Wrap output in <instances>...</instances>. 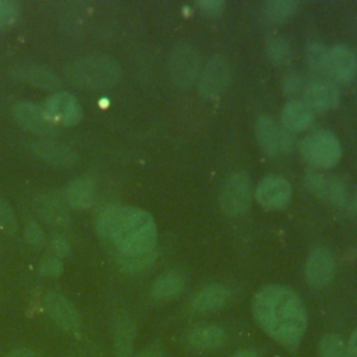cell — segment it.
I'll use <instances>...</instances> for the list:
<instances>
[{"label": "cell", "instance_id": "36", "mask_svg": "<svg viewBox=\"0 0 357 357\" xmlns=\"http://www.w3.org/2000/svg\"><path fill=\"white\" fill-rule=\"evenodd\" d=\"M49 247H50V251L53 252V255L57 258L68 255L70 250H71L68 240L63 236H53L49 241Z\"/></svg>", "mask_w": 357, "mask_h": 357}, {"label": "cell", "instance_id": "24", "mask_svg": "<svg viewBox=\"0 0 357 357\" xmlns=\"http://www.w3.org/2000/svg\"><path fill=\"white\" fill-rule=\"evenodd\" d=\"M184 289V278L180 273L170 272L159 276L151 289L155 300H170L177 297Z\"/></svg>", "mask_w": 357, "mask_h": 357}, {"label": "cell", "instance_id": "33", "mask_svg": "<svg viewBox=\"0 0 357 357\" xmlns=\"http://www.w3.org/2000/svg\"><path fill=\"white\" fill-rule=\"evenodd\" d=\"M20 8L15 1L0 0V28L13 24L18 17Z\"/></svg>", "mask_w": 357, "mask_h": 357}, {"label": "cell", "instance_id": "37", "mask_svg": "<svg viewBox=\"0 0 357 357\" xmlns=\"http://www.w3.org/2000/svg\"><path fill=\"white\" fill-rule=\"evenodd\" d=\"M197 6L202 14L218 15L223 11L225 1H222V0H201V1H198Z\"/></svg>", "mask_w": 357, "mask_h": 357}, {"label": "cell", "instance_id": "3", "mask_svg": "<svg viewBox=\"0 0 357 357\" xmlns=\"http://www.w3.org/2000/svg\"><path fill=\"white\" fill-rule=\"evenodd\" d=\"M66 77L75 86L85 89H106L121 78L119 63L109 56L91 54L73 60L66 66Z\"/></svg>", "mask_w": 357, "mask_h": 357}, {"label": "cell", "instance_id": "16", "mask_svg": "<svg viewBox=\"0 0 357 357\" xmlns=\"http://www.w3.org/2000/svg\"><path fill=\"white\" fill-rule=\"evenodd\" d=\"M43 305H45V310L47 311V314L60 326H63L64 329H67L73 333H79L81 321H79L77 310L70 303V300H67L64 296H61L56 291H50L45 296Z\"/></svg>", "mask_w": 357, "mask_h": 357}, {"label": "cell", "instance_id": "8", "mask_svg": "<svg viewBox=\"0 0 357 357\" xmlns=\"http://www.w3.org/2000/svg\"><path fill=\"white\" fill-rule=\"evenodd\" d=\"M255 135L259 146L272 158L287 153L293 148L290 131L280 127L271 116H261L255 123Z\"/></svg>", "mask_w": 357, "mask_h": 357}, {"label": "cell", "instance_id": "1", "mask_svg": "<svg viewBox=\"0 0 357 357\" xmlns=\"http://www.w3.org/2000/svg\"><path fill=\"white\" fill-rule=\"evenodd\" d=\"M252 311L261 328L287 347H297L307 328V311L301 298L289 287L269 284L252 300Z\"/></svg>", "mask_w": 357, "mask_h": 357}, {"label": "cell", "instance_id": "32", "mask_svg": "<svg viewBox=\"0 0 357 357\" xmlns=\"http://www.w3.org/2000/svg\"><path fill=\"white\" fill-rule=\"evenodd\" d=\"M24 237L26 240V243L35 248H42L46 243V238H45V233L42 230V227L35 223V222H29L26 226H25V230H24Z\"/></svg>", "mask_w": 357, "mask_h": 357}, {"label": "cell", "instance_id": "17", "mask_svg": "<svg viewBox=\"0 0 357 357\" xmlns=\"http://www.w3.org/2000/svg\"><path fill=\"white\" fill-rule=\"evenodd\" d=\"M32 151L36 158L53 166L70 167L78 162V153L73 148L50 139L35 141L32 144Z\"/></svg>", "mask_w": 357, "mask_h": 357}, {"label": "cell", "instance_id": "29", "mask_svg": "<svg viewBox=\"0 0 357 357\" xmlns=\"http://www.w3.org/2000/svg\"><path fill=\"white\" fill-rule=\"evenodd\" d=\"M298 6V1L294 0H271L265 4L264 10L269 20L286 21L297 11Z\"/></svg>", "mask_w": 357, "mask_h": 357}, {"label": "cell", "instance_id": "10", "mask_svg": "<svg viewBox=\"0 0 357 357\" xmlns=\"http://www.w3.org/2000/svg\"><path fill=\"white\" fill-rule=\"evenodd\" d=\"M254 195L262 208L269 211L280 209L291 198V185L284 177L269 174L258 183Z\"/></svg>", "mask_w": 357, "mask_h": 357}, {"label": "cell", "instance_id": "38", "mask_svg": "<svg viewBox=\"0 0 357 357\" xmlns=\"http://www.w3.org/2000/svg\"><path fill=\"white\" fill-rule=\"evenodd\" d=\"M8 357H40V356L28 347H17L8 354Z\"/></svg>", "mask_w": 357, "mask_h": 357}, {"label": "cell", "instance_id": "28", "mask_svg": "<svg viewBox=\"0 0 357 357\" xmlns=\"http://www.w3.org/2000/svg\"><path fill=\"white\" fill-rule=\"evenodd\" d=\"M156 258L155 250L148 252H137V254H123L119 255V265L126 272H139L146 269L153 264Z\"/></svg>", "mask_w": 357, "mask_h": 357}, {"label": "cell", "instance_id": "13", "mask_svg": "<svg viewBox=\"0 0 357 357\" xmlns=\"http://www.w3.org/2000/svg\"><path fill=\"white\" fill-rule=\"evenodd\" d=\"M43 110L53 123L73 126L81 119V106L68 92H56L45 102Z\"/></svg>", "mask_w": 357, "mask_h": 357}, {"label": "cell", "instance_id": "22", "mask_svg": "<svg viewBox=\"0 0 357 357\" xmlns=\"http://www.w3.org/2000/svg\"><path fill=\"white\" fill-rule=\"evenodd\" d=\"M226 300L227 290L222 284H209L194 296L191 307L198 312H209L222 308Z\"/></svg>", "mask_w": 357, "mask_h": 357}, {"label": "cell", "instance_id": "19", "mask_svg": "<svg viewBox=\"0 0 357 357\" xmlns=\"http://www.w3.org/2000/svg\"><path fill=\"white\" fill-rule=\"evenodd\" d=\"M312 120L314 112L301 99H290L282 109V124L287 131H303L310 127Z\"/></svg>", "mask_w": 357, "mask_h": 357}, {"label": "cell", "instance_id": "26", "mask_svg": "<svg viewBox=\"0 0 357 357\" xmlns=\"http://www.w3.org/2000/svg\"><path fill=\"white\" fill-rule=\"evenodd\" d=\"M328 52L329 47H326L322 42L312 40L305 47V60L308 67L315 74H328Z\"/></svg>", "mask_w": 357, "mask_h": 357}, {"label": "cell", "instance_id": "34", "mask_svg": "<svg viewBox=\"0 0 357 357\" xmlns=\"http://www.w3.org/2000/svg\"><path fill=\"white\" fill-rule=\"evenodd\" d=\"M39 272L42 275H46V276H52V278H57L61 275L63 272V264L60 261V258L54 257V255H50L45 259L40 261L39 264Z\"/></svg>", "mask_w": 357, "mask_h": 357}, {"label": "cell", "instance_id": "14", "mask_svg": "<svg viewBox=\"0 0 357 357\" xmlns=\"http://www.w3.org/2000/svg\"><path fill=\"white\" fill-rule=\"evenodd\" d=\"M335 271V258L328 248L317 247L310 252L305 262V276L312 286L322 287L328 284L333 279Z\"/></svg>", "mask_w": 357, "mask_h": 357}, {"label": "cell", "instance_id": "11", "mask_svg": "<svg viewBox=\"0 0 357 357\" xmlns=\"http://www.w3.org/2000/svg\"><path fill=\"white\" fill-rule=\"evenodd\" d=\"M11 112L15 121L21 127L31 131L32 134L45 137V139H47V137L53 135L56 131L54 123L46 116L45 110L35 103L18 102L13 106Z\"/></svg>", "mask_w": 357, "mask_h": 357}, {"label": "cell", "instance_id": "2", "mask_svg": "<svg viewBox=\"0 0 357 357\" xmlns=\"http://www.w3.org/2000/svg\"><path fill=\"white\" fill-rule=\"evenodd\" d=\"M98 233L113 241L120 252L137 254L155 250L158 230L153 218L135 206L105 208L96 220Z\"/></svg>", "mask_w": 357, "mask_h": 357}, {"label": "cell", "instance_id": "41", "mask_svg": "<svg viewBox=\"0 0 357 357\" xmlns=\"http://www.w3.org/2000/svg\"><path fill=\"white\" fill-rule=\"evenodd\" d=\"M137 357H160V356L158 353H155V351H145V353H141Z\"/></svg>", "mask_w": 357, "mask_h": 357}, {"label": "cell", "instance_id": "40", "mask_svg": "<svg viewBox=\"0 0 357 357\" xmlns=\"http://www.w3.org/2000/svg\"><path fill=\"white\" fill-rule=\"evenodd\" d=\"M234 357H257V354L250 350H243V351H238Z\"/></svg>", "mask_w": 357, "mask_h": 357}, {"label": "cell", "instance_id": "25", "mask_svg": "<svg viewBox=\"0 0 357 357\" xmlns=\"http://www.w3.org/2000/svg\"><path fill=\"white\" fill-rule=\"evenodd\" d=\"M134 342V326L127 317H121L116 324L114 344L116 357H131Z\"/></svg>", "mask_w": 357, "mask_h": 357}, {"label": "cell", "instance_id": "21", "mask_svg": "<svg viewBox=\"0 0 357 357\" xmlns=\"http://www.w3.org/2000/svg\"><path fill=\"white\" fill-rule=\"evenodd\" d=\"M35 209L38 215L50 225L66 227L71 223V218L67 209L64 208V205L61 204V201H59L52 195H47V194L39 195L35 199Z\"/></svg>", "mask_w": 357, "mask_h": 357}, {"label": "cell", "instance_id": "42", "mask_svg": "<svg viewBox=\"0 0 357 357\" xmlns=\"http://www.w3.org/2000/svg\"><path fill=\"white\" fill-rule=\"evenodd\" d=\"M354 199H356V205H357V190H356V197H354Z\"/></svg>", "mask_w": 357, "mask_h": 357}, {"label": "cell", "instance_id": "18", "mask_svg": "<svg viewBox=\"0 0 357 357\" xmlns=\"http://www.w3.org/2000/svg\"><path fill=\"white\" fill-rule=\"evenodd\" d=\"M11 77L17 81L26 82L45 91H56L61 88V79L49 68L36 64H21L11 70Z\"/></svg>", "mask_w": 357, "mask_h": 357}, {"label": "cell", "instance_id": "39", "mask_svg": "<svg viewBox=\"0 0 357 357\" xmlns=\"http://www.w3.org/2000/svg\"><path fill=\"white\" fill-rule=\"evenodd\" d=\"M347 346V356L349 357H357V329L351 333Z\"/></svg>", "mask_w": 357, "mask_h": 357}, {"label": "cell", "instance_id": "30", "mask_svg": "<svg viewBox=\"0 0 357 357\" xmlns=\"http://www.w3.org/2000/svg\"><path fill=\"white\" fill-rule=\"evenodd\" d=\"M321 357H349L347 346L337 335H326L319 343Z\"/></svg>", "mask_w": 357, "mask_h": 357}, {"label": "cell", "instance_id": "35", "mask_svg": "<svg viewBox=\"0 0 357 357\" xmlns=\"http://www.w3.org/2000/svg\"><path fill=\"white\" fill-rule=\"evenodd\" d=\"M304 86L305 85H304L303 77L297 73H290L283 77L282 88H283V92L287 95H294V93L300 92L301 89L304 91Z\"/></svg>", "mask_w": 357, "mask_h": 357}, {"label": "cell", "instance_id": "27", "mask_svg": "<svg viewBox=\"0 0 357 357\" xmlns=\"http://www.w3.org/2000/svg\"><path fill=\"white\" fill-rule=\"evenodd\" d=\"M266 49V54L269 57V60L275 64H286L290 61L291 54H293V49L290 42L279 35L271 36L266 40L265 45Z\"/></svg>", "mask_w": 357, "mask_h": 357}, {"label": "cell", "instance_id": "5", "mask_svg": "<svg viewBox=\"0 0 357 357\" xmlns=\"http://www.w3.org/2000/svg\"><path fill=\"white\" fill-rule=\"evenodd\" d=\"M167 71L176 86L181 89L190 88L198 79L201 73L199 53L187 43L176 46L169 56Z\"/></svg>", "mask_w": 357, "mask_h": 357}, {"label": "cell", "instance_id": "12", "mask_svg": "<svg viewBox=\"0 0 357 357\" xmlns=\"http://www.w3.org/2000/svg\"><path fill=\"white\" fill-rule=\"evenodd\" d=\"M304 102L312 112H328L337 106L339 91L337 88L325 78H314L305 84Z\"/></svg>", "mask_w": 357, "mask_h": 357}, {"label": "cell", "instance_id": "9", "mask_svg": "<svg viewBox=\"0 0 357 357\" xmlns=\"http://www.w3.org/2000/svg\"><path fill=\"white\" fill-rule=\"evenodd\" d=\"M305 184L315 197L326 202L337 206H344L349 202L347 185L339 176L308 170L305 173Z\"/></svg>", "mask_w": 357, "mask_h": 357}, {"label": "cell", "instance_id": "15", "mask_svg": "<svg viewBox=\"0 0 357 357\" xmlns=\"http://www.w3.org/2000/svg\"><path fill=\"white\" fill-rule=\"evenodd\" d=\"M326 73L336 81L350 82L357 74V57L353 50L342 43L329 47Z\"/></svg>", "mask_w": 357, "mask_h": 357}, {"label": "cell", "instance_id": "4", "mask_svg": "<svg viewBox=\"0 0 357 357\" xmlns=\"http://www.w3.org/2000/svg\"><path fill=\"white\" fill-rule=\"evenodd\" d=\"M300 152L311 166L317 169H328L339 162L342 146L333 132L318 130L303 139Z\"/></svg>", "mask_w": 357, "mask_h": 357}, {"label": "cell", "instance_id": "7", "mask_svg": "<svg viewBox=\"0 0 357 357\" xmlns=\"http://www.w3.org/2000/svg\"><path fill=\"white\" fill-rule=\"evenodd\" d=\"M231 78L229 61L220 56H211L198 75V89L208 99H218L227 89Z\"/></svg>", "mask_w": 357, "mask_h": 357}, {"label": "cell", "instance_id": "31", "mask_svg": "<svg viewBox=\"0 0 357 357\" xmlns=\"http://www.w3.org/2000/svg\"><path fill=\"white\" fill-rule=\"evenodd\" d=\"M18 229V222L13 208L0 197V230L7 234H14Z\"/></svg>", "mask_w": 357, "mask_h": 357}, {"label": "cell", "instance_id": "6", "mask_svg": "<svg viewBox=\"0 0 357 357\" xmlns=\"http://www.w3.org/2000/svg\"><path fill=\"white\" fill-rule=\"evenodd\" d=\"M251 181L245 172L230 174L220 188L219 204L222 211L230 216L245 213L251 204Z\"/></svg>", "mask_w": 357, "mask_h": 357}, {"label": "cell", "instance_id": "23", "mask_svg": "<svg viewBox=\"0 0 357 357\" xmlns=\"http://www.w3.org/2000/svg\"><path fill=\"white\" fill-rule=\"evenodd\" d=\"M226 333L218 325H205L192 329L188 335V342L197 349H216L225 343Z\"/></svg>", "mask_w": 357, "mask_h": 357}, {"label": "cell", "instance_id": "20", "mask_svg": "<svg viewBox=\"0 0 357 357\" xmlns=\"http://www.w3.org/2000/svg\"><path fill=\"white\" fill-rule=\"evenodd\" d=\"M63 197L66 202L73 208H89L93 205L96 198L95 183L89 178H77L64 187Z\"/></svg>", "mask_w": 357, "mask_h": 357}]
</instances>
